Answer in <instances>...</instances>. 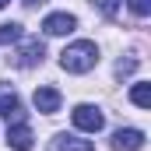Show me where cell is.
<instances>
[{"instance_id":"9a60e30c","label":"cell","mask_w":151,"mask_h":151,"mask_svg":"<svg viewBox=\"0 0 151 151\" xmlns=\"http://www.w3.org/2000/svg\"><path fill=\"white\" fill-rule=\"evenodd\" d=\"M25 4H28V7H35V4H42V0H25Z\"/></svg>"},{"instance_id":"52a82bcc","label":"cell","mask_w":151,"mask_h":151,"mask_svg":"<svg viewBox=\"0 0 151 151\" xmlns=\"http://www.w3.org/2000/svg\"><path fill=\"white\" fill-rule=\"evenodd\" d=\"M32 102H35V109L39 113H56V109H60V102H63V99H60V91H56V88H49V84H42V88H35V95H32Z\"/></svg>"},{"instance_id":"7a4b0ae2","label":"cell","mask_w":151,"mask_h":151,"mask_svg":"<svg viewBox=\"0 0 151 151\" xmlns=\"http://www.w3.org/2000/svg\"><path fill=\"white\" fill-rule=\"evenodd\" d=\"M70 119H74L77 130H84V134H99V130L106 127V116L99 113L95 106H77L74 113H70Z\"/></svg>"},{"instance_id":"2e32d148","label":"cell","mask_w":151,"mask_h":151,"mask_svg":"<svg viewBox=\"0 0 151 151\" xmlns=\"http://www.w3.org/2000/svg\"><path fill=\"white\" fill-rule=\"evenodd\" d=\"M0 7H7V0H0Z\"/></svg>"},{"instance_id":"277c9868","label":"cell","mask_w":151,"mask_h":151,"mask_svg":"<svg viewBox=\"0 0 151 151\" xmlns=\"http://www.w3.org/2000/svg\"><path fill=\"white\" fill-rule=\"evenodd\" d=\"M7 144L14 151H32V130H28V123H25L21 116L7 127Z\"/></svg>"},{"instance_id":"30bf717a","label":"cell","mask_w":151,"mask_h":151,"mask_svg":"<svg viewBox=\"0 0 151 151\" xmlns=\"http://www.w3.org/2000/svg\"><path fill=\"white\" fill-rule=\"evenodd\" d=\"M60 151H95V144L91 141H81V137H74V134H60V144H56Z\"/></svg>"},{"instance_id":"9c48e42d","label":"cell","mask_w":151,"mask_h":151,"mask_svg":"<svg viewBox=\"0 0 151 151\" xmlns=\"http://www.w3.org/2000/svg\"><path fill=\"white\" fill-rule=\"evenodd\" d=\"M130 102H134L137 109H151V84L148 81H137V84L130 88Z\"/></svg>"},{"instance_id":"4fadbf2b","label":"cell","mask_w":151,"mask_h":151,"mask_svg":"<svg viewBox=\"0 0 151 151\" xmlns=\"http://www.w3.org/2000/svg\"><path fill=\"white\" fill-rule=\"evenodd\" d=\"M134 67H137V60H134V56H130V60H119V63H116V74L127 77V74H134Z\"/></svg>"},{"instance_id":"3957f363","label":"cell","mask_w":151,"mask_h":151,"mask_svg":"<svg viewBox=\"0 0 151 151\" xmlns=\"http://www.w3.org/2000/svg\"><path fill=\"white\" fill-rule=\"evenodd\" d=\"M74 28H77V18H74V14H67V11L46 14V21H42V32H46V35H70Z\"/></svg>"},{"instance_id":"6da1fadb","label":"cell","mask_w":151,"mask_h":151,"mask_svg":"<svg viewBox=\"0 0 151 151\" xmlns=\"http://www.w3.org/2000/svg\"><path fill=\"white\" fill-rule=\"evenodd\" d=\"M95 63H99V46L88 42V39H77V42H70L60 53V67L67 74H88Z\"/></svg>"},{"instance_id":"ba28073f","label":"cell","mask_w":151,"mask_h":151,"mask_svg":"<svg viewBox=\"0 0 151 151\" xmlns=\"http://www.w3.org/2000/svg\"><path fill=\"white\" fill-rule=\"evenodd\" d=\"M0 116L4 119H18L21 116V99L14 95V88L0 84Z\"/></svg>"},{"instance_id":"7c38bea8","label":"cell","mask_w":151,"mask_h":151,"mask_svg":"<svg viewBox=\"0 0 151 151\" xmlns=\"http://www.w3.org/2000/svg\"><path fill=\"white\" fill-rule=\"evenodd\" d=\"M127 4H130V11H134L137 18H148L151 14V0H127Z\"/></svg>"},{"instance_id":"5b68a950","label":"cell","mask_w":151,"mask_h":151,"mask_svg":"<svg viewBox=\"0 0 151 151\" xmlns=\"http://www.w3.org/2000/svg\"><path fill=\"white\" fill-rule=\"evenodd\" d=\"M113 148L116 151H141V148H144V130H137V127L116 130V134H113Z\"/></svg>"},{"instance_id":"8992f818","label":"cell","mask_w":151,"mask_h":151,"mask_svg":"<svg viewBox=\"0 0 151 151\" xmlns=\"http://www.w3.org/2000/svg\"><path fill=\"white\" fill-rule=\"evenodd\" d=\"M42 56H46V46L39 42V39H25V46L18 49V67H39L42 63Z\"/></svg>"},{"instance_id":"5bb4252c","label":"cell","mask_w":151,"mask_h":151,"mask_svg":"<svg viewBox=\"0 0 151 151\" xmlns=\"http://www.w3.org/2000/svg\"><path fill=\"white\" fill-rule=\"evenodd\" d=\"M95 7H99L106 18H113V14H116V0H95Z\"/></svg>"},{"instance_id":"8fae6325","label":"cell","mask_w":151,"mask_h":151,"mask_svg":"<svg viewBox=\"0 0 151 151\" xmlns=\"http://www.w3.org/2000/svg\"><path fill=\"white\" fill-rule=\"evenodd\" d=\"M21 35H25V32H21L18 21H4V25H0V46H11V42H18Z\"/></svg>"}]
</instances>
